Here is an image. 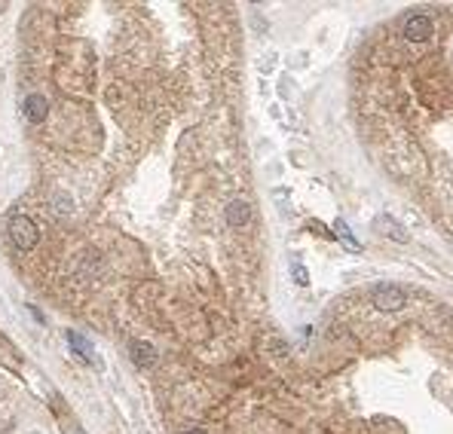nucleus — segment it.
<instances>
[{"label": "nucleus", "instance_id": "6", "mask_svg": "<svg viewBox=\"0 0 453 434\" xmlns=\"http://www.w3.org/2000/svg\"><path fill=\"white\" fill-rule=\"evenodd\" d=\"M46 116H49V102H46V95H40V92L28 95L25 98V120L31 126H40Z\"/></svg>", "mask_w": 453, "mask_h": 434}, {"label": "nucleus", "instance_id": "8", "mask_svg": "<svg viewBox=\"0 0 453 434\" xmlns=\"http://www.w3.org/2000/svg\"><path fill=\"white\" fill-rule=\"evenodd\" d=\"M380 227H386L383 232H386V236H392L395 242H404V239H408V232H402V227H398V223H395V220H392V217H389V214L377 217V230H380Z\"/></svg>", "mask_w": 453, "mask_h": 434}, {"label": "nucleus", "instance_id": "1", "mask_svg": "<svg viewBox=\"0 0 453 434\" xmlns=\"http://www.w3.org/2000/svg\"><path fill=\"white\" fill-rule=\"evenodd\" d=\"M10 239H13V245L19 248V251H34L37 242H40V232H37L31 217L15 214L10 220Z\"/></svg>", "mask_w": 453, "mask_h": 434}, {"label": "nucleus", "instance_id": "4", "mask_svg": "<svg viewBox=\"0 0 453 434\" xmlns=\"http://www.w3.org/2000/svg\"><path fill=\"white\" fill-rule=\"evenodd\" d=\"M429 37H432V19L423 13H417V15H411L408 22H404V40H411V43H426Z\"/></svg>", "mask_w": 453, "mask_h": 434}, {"label": "nucleus", "instance_id": "2", "mask_svg": "<svg viewBox=\"0 0 453 434\" xmlns=\"http://www.w3.org/2000/svg\"><path fill=\"white\" fill-rule=\"evenodd\" d=\"M371 303L377 312H398V309H404V303H408V294L398 288V284L386 282L371 291Z\"/></svg>", "mask_w": 453, "mask_h": 434}, {"label": "nucleus", "instance_id": "11", "mask_svg": "<svg viewBox=\"0 0 453 434\" xmlns=\"http://www.w3.org/2000/svg\"><path fill=\"white\" fill-rule=\"evenodd\" d=\"M291 275H294L297 284H310V273L301 266V260H291Z\"/></svg>", "mask_w": 453, "mask_h": 434}, {"label": "nucleus", "instance_id": "5", "mask_svg": "<svg viewBox=\"0 0 453 434\" xmlns=\"http://www.w3.org/2000/svg\"><path fill=\"white\" fill-rule=\"evenodd\" d=\"M129 358H132L138 370H148L157 364V348L150 343H144V339H132V343H129Z\"/></svg>", "mask_w": 453, "mask_h": 434}, {"label": "nucleus", "instance_id": "3", "mask_svg": "<svg viewBox=\"0 0 453 434\" xmlns=\"http://www.w3.org/2000/svg\"><path fill=\"white\" fill-rule=\"evenodd\" d=\"M65 339H67V346L74 348V355H77V358H80L83 364H89V367H95V370H102V367H104L89 337H83L80 330H67V333H65Z\"/></svg>", "mask_w": 453, "mask_h": 434}, {"label": "nucleus", "instance_id": "7", "mask_svg": "<svg viewBox=\"0 0 453 434\" xmlns=\"http://www.w3.org/2000/svg\"><path fill=\"white\" fill-rule=\"evenodd\" d=\"M224 214H227V223H230V227L239 230V227H245V223L251 220V205L242 202V199H233V202L227 205Z\"/></svg>", "mask_w": 453, "mask_h": 434}, {"label": "nucleus", "instance_id": "10", "mask_svg": "<svg viewBox=\"0 0 453 434\" xmlns=\"http://www.w3.org/2000/svg\"><path fill=\"white\" fill-rule=\"evenodd\" d=\"M334 232H337V239H343V242H347L349 248H356V251H358V248H362V245L356 242V239L349 236V227H347V223H343V220H334Z\"/></svg>", "mask_w": 453, "mask_h": 434}, {"label": "nucleus", "instance_id": "9", "mask_svg": "<svg viewBox=\"0 0 453 434\" xmlns=\"http://www.w3.org/2000/svg\"><path fill=\"white\" fill-rule=\"evenodd\" d=\"M52 202H56V211L61 214V217H67V214H71L74 211V199L71 196H67V193H56V196H52Z\"/></svg>", "mask_w": 453, "mask_h": 434}, {"label": "nucleus", "instance_id": "12", "mask_svg": "<svg viewBox=\"0 0 453 434\" xmlns=\"http://www.w3.org/2000/svg\"><path fill=\"white\" fill-rule=\"evenodd\" d=\"M184 434H205L202 428H190V431H184Z\"/></svg>", "mask_w": 453, "mask_h": 434}]
</instances>
